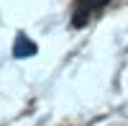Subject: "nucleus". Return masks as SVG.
<instances>
[{"label":"nucleus","instance_id":"nucleus-2","mask_svg":"<svg viewBox=\"0 0 128 126\" xmlns=\"http://www.w3.org/2000/svg\"><path fill=\"white\" fill-rule=\"evenodd\" d=\"M13 54H16V57H31V54H36V44H34V41H28L26 34H18L16 44H13Z\"/></svg>","mask_w":128,"mask_h":126},{"label":"nucleus","instance_id":"nucleus-1","mask_svg":"<svg viewBox=\"0 0 128 126\" xmlns=\"http://www.w3.org/2000/svg\"><path fill=\"white\" fill-rule=\"evenodd\" d=\"M110 0H80L77 10H74V18H72V26H84L90 21V16H95L102 5H108Z\"/></svg>","mask_w":128,"mask_h":126}]
</instances>
